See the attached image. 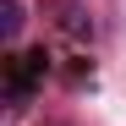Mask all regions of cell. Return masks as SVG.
<instances>
[{
	"label": "cell",
	"instance_id": "cell-1",
	"mask_svg": "<svg viewBox=\"0 0 126 126\" xmlns=\"http://www.w3.org/2000/svg\"><path fill=\"white\" fill-rule=\"evenodd\" d=\"M38 77H44V55H11V66H6V99H11V110H22L33 99Z\"/></svg>",
	"mask_w": 126,
	"mask_h": 126
},
{
	"label": "cell",
	"instance_id": "cell-2",
	"mask_svg": "<svg viewBox=\"0 0 126 126\" xmlns=\"http://www.w3.org/2000/svg\"><path fill=\"white\" fill-rule=\"evenodd\" d=\"M16 33H22V0H0V38L11 44Z\"/></svg>",
	"mask_w": 126,
	"mask_h": 126
}]
</instances>
